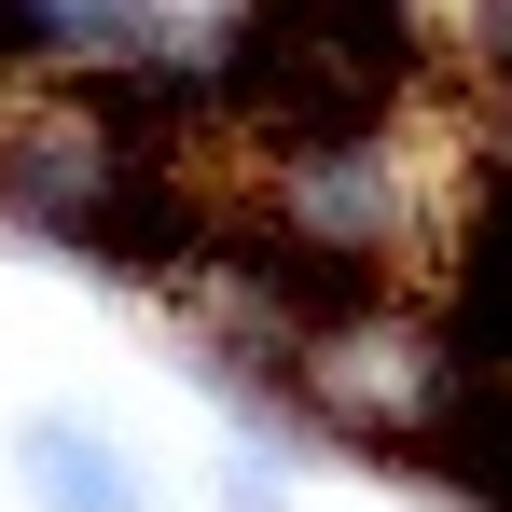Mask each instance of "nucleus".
<instances>
[{"label":"nucleus","instance_id":"f257e3e1","mask_svg":"<svg viewBox=\"0 0 512 512\" xmlns=\"http://www.w3.org/2000/svg\"><path fill=\"white\" fill-rule=\"evenodd\" d=\"M28 485H42V512H139V499H125V457H111V443H84L70 416L28 429Z\"/></svg>","mask_w":512,"mask_h":512},{"label":"nucleus","instance_id":"f03ea898","mask_svg":"<svg viewBox=\"0 0 512 512\" xmlns=\"http://www.w3.org/2000/svg\"><path fill=\"white\" fill-rule=\"evenodd\" d=\"M471 56H485V97H512V0H471Z\"/></svg>","mask_w":512,"mask_h":512}]
</instances>
